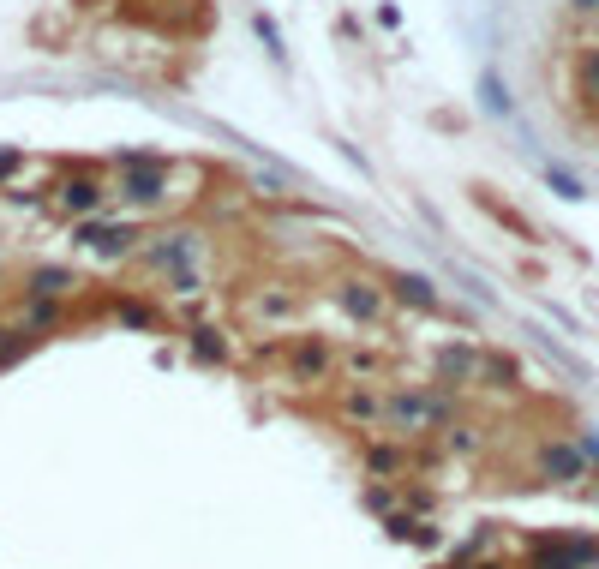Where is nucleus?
I'll return each instance as SVG.
<instances>
[{
  "label": "nucleus",
  "instance_id": "20e7f679",
  "mask_svg": "<svg viewBox=\"0 0 599 569\" xmlns=\"http://www.w3.org/2000/svg\"><path fill=\"white\" fill-rule=\"evenodd\" d=\"M336 300H342L354 318H378V312H384V294H378L372 282H342V294H336Z\"/></svg>",
  "mask_w": 599,
  "mask_h": 569
},
{
  "label": "nucleus",
  "instance_id": "0eeeda50",
  "mask_svg": "<svg viewBox=\"0 0 599 569\" xmlns=\"http://www.w3.org/2000/svg\"><path fill=\"white\" fill-rule=\"evenodd\" d=\"M540 462H546V474H558V480H582V450H564V444H558V450H546Z\"/></svg>",
  "mask_w": 599,
  "mask_h": 569
},
{
  "label": "nucleus",
  "instance_id": "9d476101",
  "mask_svg": "<svg viewBox=\"0 0 599 569\" xmlns=\"http://www.w3.org/2000/svg\"><path fill=\"white\" fill-rule=\"evenodd\" d=\"M546 180H552V192H558V198H582V180H576V174H564V168H546Z\"/></svg>",
  "mask_w": 599,
  "mask_h": 569
},
{
  "label": "nucleus",
  "instance_id": "f8f14e48",
  "mask_svg": "<svg viewBox=\"0 0 599 569\" xmlns=\"http://www.w3.org/2000/svg\"><path fill=\"white\" fill-rule=\"evenodd\" d=\"M192 348H198V354H210V360L222 354V342H216V330H198V336H192Z\"/></svg>",
  "mask_w": 599,
  "mask_h": 569
},
{
  "label": "nucleus",
  "instance_id": "9b49d317",
  "mask_svg": "<svg viewBox=\"0 0 599 569\" xmlns=\"http://www.w3.org/2000/svg\"><path fill=\"white\" fill-rule=\"evenodd\" d=\"M582 84H588V96H599V48L582 60Z\"/></svg>",
  "mask_w": 599,
  "mask_h": 569
},
{
  "label": "nucleus",
  "instance_id": "39448f33",
  "mask_svg": "<svg viewBox=\"0 0 599 569\" xmlns=\"http://www.w3.org/2000/svg\"><path fill=\"white\" fill-rule=\"evenodd\" d=\"M186 252H192V234H168L162 246L144 252V264H150V270H174V264H186Z\"/></svg>",
  "mask_w": 599,
  "mask_h": 569
},
{
  "label": "nucleus",
  "instance_id": "7ed1b4c3",
  "mask_svg": "<svg viewBox=\"0 0 599 569\" xmlns=\"http://www.w3.org/2000/svg\"><path fill=\"white\" fill-rule=\"evenodd\" d=\"M60 204H66L72 216H102V204H108V192H102V180H66V192H60Z\"/></svg>",
  "mask_w": 599,
  "mask_h": 569
},
{
  "label": "nucleus",
  "instance_id": "4468645a",
  "mask_svg": "<svg viewBox=\"0 0 599 569\" xmlns=\"http://www.w3.org/2000/svg\"><path fill=\"white\" fill-rule=\"evenodd\" d=\"M570 6H576V12H599V0H570Z\"/></svg>",
  "mask_w": 599,
  "mask_h": 569
},
{
  "label": "nucleus",
  "instance_id": "1a4fd4ad",
  "mask_svg": "<svg viewBox=\"0 0 599 569\" xmlns=\"http://www.w3.org/2000/svg\"><path fill=\"white\" fill-rule=\"evenodd\" d=\"M480 96H486V108H492V114H510V90L498 84V72H486V78H480Z\"/></svg>",
  "mask_w": 599,
  "mask_h": 569
},
{
  "label": "nucleus",
  "instance_id": "423d86ee",
  "mask_svg": "<svg viewBox=\"0 0 599 569\" xmlns=\"http://www.w3.org/2000/svg\"><path fill=\"white\" fill-rule=\"evenodd\" d=\"M390 294H396V300H408V306H426V312L438 306V288H432L426 276H390Z\"/></svg>",
  "mask_w": 599,
  "mask_h": 569
},
{
  "label": "nucleus",
  "instance_id": "f257e3e1",
  "mask_svg": "<svg viewBox=\"0 0 599 569\" xmlns=\"http://www.w3.org/2000/svg\"><path fill=\"white\" fill-rule=\"evenodd\" d=\"M162 192H168V186H162V168H126V186H120L126 204L144 210V204H162Z\"/></svg>",
  "mask_w": 599,
  "mask_h": 569
},
{
  "label": "nucleus",
  "instance_id": "6e6552de",
  "mask_svg": "<svg viewBox=\"0 0 599 569\" xmlns=\"http://www.w3.org/2000/svg\"><path fill=\"white\" fill-rule=\"evenodd\" d=\"M588 558H594L588 546H558V552L546 546V552H540V569H582Z\"/></svg>",
  "mask_w": 599,
  "mask_h": 569
},
{
  "label": "nucleus",
  "instance_id": "ddd939ff",
  "mask_svg": "<svg viewBox=\"0 0 599 569\" xmlns=\"http://www.w3.org/2000/svg\"><path fill=\"white\" fill-rule=\"evenodd\" d=\"M12 168H18V150H6V144H0V180H12Z\"/></svg>",
  "mask_w": 599,
  "mask_h": 569
},
{
  "label": "nucleus",
  "instance_id": "f03ea898",
  "mask_svg": "<svg viewBox=\"0 0 599 569\" xmlns=\"http://www.w3.org/2000/svg\"><path fill=\"white\" fill-rule=\"evenodd\" d=\"M78 240H84L90 252H102V258H120L138 234H132V228H114V222H84V234H78Z\"/></svg>",
  "mask_w": 599,
  "mask_h": 569
}]
</instances>
